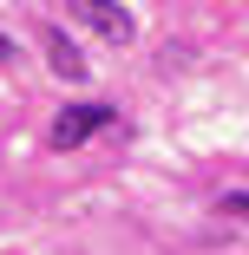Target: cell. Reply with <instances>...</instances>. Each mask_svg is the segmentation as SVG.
<instances>
[{"instance_id":"1","label":"cell","mask_w":249,"mask_h":255,"mask_svg":"<svg viewBox=\"0 0 249 255\" xmlns=\"http://www.w3.org/2000/svg\"><path fill=\"white\" fill-rule=\"evenodd\" d=\"M105 125H112V105H66L53 118V150H72V144H85L92 131H105Z\"/></svg>"},{"instance_id":"2","label":"cell","mask_w":249,"mask_h":255,"mask_svg":"<svg viewBox=\"0 0 249 255\" xmlns=\"http://www.w3.org/2000/svg\"><path fill=\"white\" fill-rule=\"evenodd\" d=\"M66 7H72L85 26H98L105 39H131V13L118 7V0H66Z\"/></svg>"},{"instance_id":"3","label":"cell","mask_w":249,"mask_h":255,"mask_svg":"<svg viewBox=\"0 0 249 255\" xmlns=\"http://www.w3.org/2000/svg\"><path fill=\"white\" fill-rule=\"evenodd\" d=\"M39 46H46V66H53L59 79H72V85L85 79V53H79V46H72L59 26H46V33H39Z\"/></svg>"},{"instance_id":"4","label":"cell","mask_w":249,"mask_h":255,"mask_svg":"<svg viewBox=\"0 0 249 255\" xmlns=\"http://www.w3.org/2000/svg\"><path fill=\"white\" fill-rule=\"evenodd\" d=\"M223 216H249V190H236V196H223Z\"/></svg>"},{"instance_id":"5","label":"cell","mask_w":249,"mask_h":255,"mask_svg":"<svg viewBox=\"0 0 249 255\" xmlns=\"http://www.w3.org/2000/svg\"><path fill=\"white\" fill-rule=\"evenodd\" d=\"M7 59H13V39H7V33H0V66H7Z\"/></svg>"}]
</instances>
